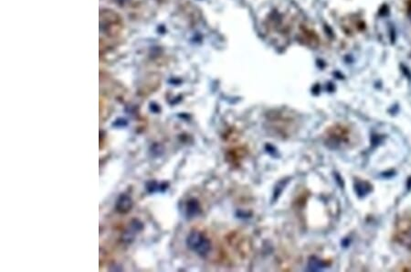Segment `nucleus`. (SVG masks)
Masks as SVG:
<instances>
[{
	"instance_id": "obj_1",
	"label": "nucleus",
	"mask_w": 411,
	"mask_h": 272,
	"mask_svg": "<svg viewBox=\"0 0 411 272\" xmlns=\"http://www.w3.org/2000/svg\"><path fill=\"white\" fill-rule=\"evenodd\" d=\"M187 244L189 249L197 253L201 257H206L211 251L212 243L211 239L200 232V231H193L187 236Z\"/></svg>"
},
{
	"instance_id": "obj_2",
	"label": "nucleus",
	"mask_w": 411,
	"mask_h": 272,
	"mask_svg": "<svg viewBox=\"0 0 411 272\" xmlns=\"http://www.w3.org/2000/svg\"><path fill=\"white\" fill-rule=\"evenodd\" d=\"M132 206H133V202H132L131 198L128 195L122 194L118 198L117 210L120 213H128L131 210Z\"/></svg>"
}]
</instances>
